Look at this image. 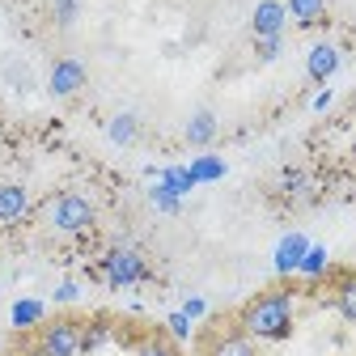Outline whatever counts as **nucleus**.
<instances>
[{
    "label": "nucleus",
    "instance_id": "nucleus-26",
    "mask_svg": "<svg viewBox=\"0 0 356 356\" xmlns=\"http://www.w3.org/2000/svg\"><path fill=\"white\" fill-rule=\"evenodd\" d=\"M165 327H170V339H191V318L183 314V309H178V314H170Z\"/></svg>",
    "mask_w": 356,
    "mask_h": 356
},
{
    "label": "nucleus",
    "instance_id": "nucleus-22",
    "mask_svg": "<svg viewBox=\"0 0 356 356\" xmlns=\"http://www.w3.org/2000/svg\"><path fill=\"white\" fill-rule=\"evenodd\" d=\"M5 76H9V85L17 89V94L34 89V76H30V68H26V64H17V60H13V64H5Z\"/></svg>",
    "mask_w": 356,
    "mask_h": 356
},
{
    "label": "nucleus",
    "instance_id": "nucleus-5",
    "mask_svg": "<svg viewBox=\"0 0 356 356\" xmlns=\"http://www.w3.org/2000/svg\"><path fill=\"white\" fill-rule=\"evenodd\" d=\"M85 81H89L85 64H81L76 56H64V60H56L51 72H47V94H51V98H76L81 89H85Z\"/></svg>",
    "mask_w": 356,
    "mask_h": 356
},
{
    "label": "nucleus",
    "instance_id": "nucleus-7",
    "mask_svg": "<svg viewBox=\"0 0 356 356\" xmlns=\"http://www.w3.org/2000/svg\"><path fill=\"white\" fill-rule=\"evenodd\" d=\"M335 72H339V47H335V42H314L309 56H305V76L327 85Z\"/></svg>",
    "mask_w": 356,
    "mask_h": 356
},
{
    "label": "nucleus",
    "instance_id": "nucleus-14",
    "mask_svg": "<svg viewBox=\"0 0 356 356\" xmlns=\"http://www.w3.org/2000/svg\"><path fill=\"white\" fill-rule=\"evenodd\" d=\"M111 335H115V327H111L106 318L81 323V352H98V348H106V343H111Z\"/></svg>",
    "mask_w": 356,
    "mask_h": 356
},
{
    "label": "nucleus",
    "instance_id": "nucleus-16",
    "mask_svg": "<svg viewBox=\"0 0 356 356\" xmlns=\"http://www.w3.org/2000/svg\"><path fill=\"white\" fill-rule=\"evenodd\" d=\"M327 267H331V254H327V246H309V250H305V259H301V267H297V276H305V280H318V276H327Z\"/></svg>",
    "mask_w": 356,
    "mask_h": 356
},
{
    "label": "nucleus",
    "instance_id": "nucleus-17",
    "mask_svg": "<svg viewBox=\"0 0 356 356\" xmlns=\"http://www.w3.org/2000/svg\"><path fill=\"white\" fill-rule=\"evenodd\" d=\"M187 170H191L195 183H216V178L225 174V161H220V157H195Z\"/></svg>",
    "mask_w": 356,
    "mask_h": 356
},
{
    "label": "nucleus",
    "instance_id": "nucleus-29",
    "mask_svg": "<svg viewBox=\"0 0 356 356\" xmlns=\"http://www.w3.org/2000/svg\"><path fill=\"white\" fill-rule=\"evenodd\" d=\"M327 106H331V89H323V94L314 98V111H327Z\"/></svg>",
    "mask_w": 356,
    "mask_h": 356
},
{
    "label": "nucleus",
    "instance_id": "nucleus-9",
    "mask_svg": "<svg viewBox=\"0 0 356 356\" xmlns=\"http://www.w3.org/2000/svg\"><path fill=\"white\" fill-rule=\"evenodd\" d=\"M314 246L305 234H284L280 238V246H276V272L280 276H297V267H301V259H305V250Z\"/></svg>",
    "mask_w": 356,
    "mask_h": 356
},
{
    "label": "nucleus",
    "instance_id": "nucleus-8",
    "mask_svg": "<svg viewBox=\"0 0 356 356\" xmlns=\"http://www.w3.org/2000/svg\"><path fill=\"white\" fill-rule=\"evenodd\" d=\"M30 216V191L22 183H0V225H22Z\"/></svg>",
    "mask_w": 356,
    "mask_h": 356
},
{
    "label": "nucleus",
    "instance_id": "nucleus-15",
    "mask_svg": "<svg viewBox=\"0 0 356 356\" xmlns=\"http://www.w3.org/2000/svg\"><path fill=\"white\" fill-rule=\"evenodd\" d=\"M335 309H339V318L356 327V276H343L335 284Z\"/></svg>",
    "mask_w": 356,
    "mask_h": 356
},
{
    "label": "nucleus",
    "instance_id": "nucleus-19",
    "mask_svg": "<svg viewBox=\"0 0 356 356\" xmlns=\"http://www.w3.org/2000/svg\"><path fill=\"white\" fill-rule=\"evenodd\" d=\"M34 323H42V301H17L13 305V327H34Z\"/></svg>",
    "mask_w": 356,
    "mask_h": 356
},
{
    "label": "nucleus",
    "instance_id": "nucleus-10",
    "mask_svg": "<svg viewBox=\"0 0 356 356\" xmlns=\"http://www.w3.org/2000/svg\"><path fill=\"white\" fill-rule=\"evenodd\" d=\"M216 131H220L216 115H212L208 106H200V111H191V119H187V127H183V136H187L191 149H208V145L216 140Z\"/></svg>",
    "mask_w": 356,
    "mask_h": 356
},
{
    "label": "nucleus",
    "instance_id": "nucleus-2",
    "mask_svg": "<svg viewBox=\"0 0 356 356\" xmlns=\"http://www.w3.org/2000/svg\"><path fill=\"white\" fill-rule=\"evenodd\" d=\"M47 225L56 234H68V238L89 234L98 225V208H94V200L81 195V191H60V195L47 200Z\"/></svg>",
    "mask_w": 356,
    "mask_h": 356
},
{
    "label": "nucleus",
    "instance_id": "nucleus-13",
    "mask_svg": "<svg viewBox=\"0 0 356 356\" xmlns=\"http://www.w3.org/2000/svg\"><path fill=\"white\" fill-rule=\"evenodd\" d=\"M284 9H289V22L297 26H318L327 17V0H284Z\"/></svg>",
    "mask_w": 356,
    "mask_h": 356
},
{
    "label": "nucleus",
    "instance_id": "nucleus-4",
    "mask_svg": "<svg viewBox=\"0 0 356 356\" xmlns=\"http://www.w3.org/2000/svg\"><path fill=\"white\" fill-rule=\"evenodd\" d=\"M38 352L47 356H81V323L76 318H56L38 331Z\"/></svg>",
    "mask_w": 356,
    "mask_h": 356
},
{
    "label": "nucleus",
    "instance_id": "nucleus-18",
    "mask_svg": "<svg viewBox=\"0 0 356 356\" xmlns=\"http://www.w3.org/2000/svg\"><path fill=\"white\" fill-rule=\"evenodd\" d=\"M161 183L174 191V195H187L191 187H195V178H191V170H178V165H165L161 170Z\"/></svg>",
    "mask_w": 356,
    "mask_h": 356
},
{
    "label": "nucleus",
    "instance_id": "nucleus-6",
    "mask_svg": "<svg viewBox=\"0 0 356 356\" xmlns=\"http://www.w3.org/2000/svg\"><path fill=\"white\" fill-rule=\"evenodd\" d=\"M284 26H289L284 0H259V5H254V13H250L254 38H284Z\"/></svg>",
    "mask_w": 356,
    "mask_h": 356
},
{
    "label": "nucleus",
    "instance_id": "nucleus-11",
    "mask_svg": "<svg viewBox=\"0 0 356 356\" xmlns=\"http://www.w3.org/2000/svg\"><path fill=\"white\" fill-rule=\"evenodd\" d=\"M204 356H259V348H254V339L242 335V331H220V335L208 343Z\"/></svg>",
    "mask_w": 356,
    "mask_h": 356
},
{
    "label": "nucleus",
    "instance_id": "nucleus-27",
    "mask_svg": "<svg viewBox=\"0 0 356 356\" xmlns=\"http://www.w3.org/2000/svg\"><path fill=\"white\" fill-rule=\"evenodd\" d=\"M183 314H187L191 323L204 318V314H208V301H204V297H187V301H183Z\"/></svg>",
    "mask_w": 356,
    "mask_h": 356
},
{
    "label": "nucleus",
    "instance_id": "nucleus-25",
    "mask_svg": "<svg viewBox=\"0 0 356 356\" xmlns=\"http://www.w3.org/2000/svg\"><path fill=\"white\" fill-rule=\"evenodd\" d=\"M51 13H56V26H72L76 13H81V0H56Z\"/></svg>",
    "mask_w": 356,
    "mask_h": 356
},
{
    "label": "nucleus",
    "instance_id": "nucleus-3",
    "mask_svg": "<svg viewBox=\"0 0 356 356\" xmlns=\"http://www.w3.org/2000/svg\"><path fill=\"white\" fill-rule=\"evenodd\" d=\"M102 280L111 289H136L149 280V263L136 246H111L102 254Z\"/></svg>",
    "mask_w": 356,
    "mask_h": 356
},
{
    "label": "nucleus",
    "instance_id": "nucleus-28",
    "mask_svg": "<svg viewBox=\"0 0 356 356\" xmlns=\"http://www.w3.org/2000/svg\"><path fill=\"white\" fill-rule=\"evenodd\" d=\"M76 297H81V289H76L72 280H64V284H56V301H60V305H72Z\"/></svg>",
    "mask_w": 356,
    "mask_h": 356
},
{
    "label": "nucleus",
    "instance_id": "nucleus-20",
    "mask_svg": "<svg viewBox=\"0 0 356 356\" xmlns=\"http://www.w3.org/2000/svg\"><path fill=\"white\" fill-rule=\"evenodd\" d=\"M149 200H153V208H157V212H170V216H174L178 208H183V195H174L165 183H157V187L149 191Z\"/></svg>",
    "mask_w": 356,
    "mask_h": 356
},
{
    "label": "nucleus",
    "instance_id": "nucleus-21",
    "mask_svg": "<svg viewBox=\"0 0 356 356\" xmlns=\"http://www.w3.org/2000/svg\"><path fill=\"white\" fill-rule=\"evenodd\" d=\"M136 356H178V348H174V339H165V335H149Z\"/></svg>",
    "mask_w": 356,
    "mask_h": 356
},
{
    "label": "nucleus",
    "instance_id": "nucleus-30",
    "mask_svg": "<svg viewBox=\"0 0 356 356\" xmlns=\"http://www.w3.org/2000/svg\"><path fill=\"white\" fill-rule=\"evenodd\" d=\"M26 356H47V352H38V348H34V352H26Z\"/></svg>",
    "mask_w": 356,
    "mask_h": 356
},
{
    "label": "nucleus",
    "instance_id": "nucleus-24",
    "mask_svg": "<svg viewBox=\"0 0 356 356\" xmlns=\"http://www.w3.org/2000/svg\"><path fill=\"white\" fill-rule=\"evenodd\" d=\"M305 191H309V178H305L301 170H289V174H284V195H289V200H301Z\"/></svg>",
    "mask_w": 356,
    "mask_h": 356
},
{
    "label": "nucleus",
    "instance_id": "nucleus-23",
    "mask_svg": "<svg viewBox=\"0 0 356 356\" xmlns=\"http://www.w3.org/2000/svg\"><path fill=\"white\" fill-rule=\"evenodd\" d=\"M280 51H284V38H254V56H259V64L280 60Z\"/></svg>",
    "mask_w": 356,
    "mask_h": 356
},
{
    "label": "nucleus",
    "instance_id": "nucleus-12",
    "mask_svg": "<svg viewBox=\"0 0 356 356\" xmlns=\"http://www.w3.org/2000/svg\"><path fill=\"white\" fill-rule=\"evenodd\" d=\"M106 140H111V145H119V149L136 145V140H140V119L131 115V111L111 115V123H106Z\"/></svg>",
    "mask_w": 356,
    "mask_h": 356
},
{
    "label": "nucleus",
    "instance_id": "nucleus-1",
    "mask_svg": "<svg viewBox=\"0 0 356 356\" xmlns=\"http://www.w3.org/2000/svg\"><path fill=\"white\" fill-rule=\"evenodd\" d=\"M293 289H267L250 297L238 314V331L259 339V343H280L293 335Z\"/></svg>",
    "mask_w": 356,
    "mask_h": 356
}]
</instances>
